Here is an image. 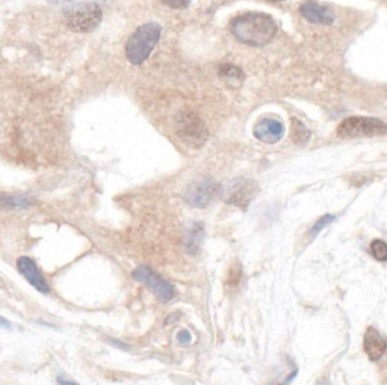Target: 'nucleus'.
Segmentation results:
<instances>
[{
    "label": "nucleus",
    "mask_w": 387,
    "mask_h": 385,
    "mask_svg": "<svg viewBox=\"0 0 387 385\" xmlns=\"http://www.w3.org/2000/svg\"><path fill=\"white\" fill-rule=\"evenodd\" d=\"M167 6L173 9H184L189 6L191 0H162Z\"/></svg>",
    "instance_id": "nucleus-19"
},
{
    "label": "nucleus",
    "mask_w": 387,
    "mask_h": 385,
    "mask_svg": "<svg viewBox=\"0 0 387 385\" xmlns=\"http://www.w3.org/2000/svg\"><path fill=\"white\" fill-rule=\"evenodd\" d=\"M32 204V199L25 196H13L4 199V204L8 207H25L27 204Z\"/></svg>",
    "instance_id": "nucleus-17"
},
{
    "label": "nucleus",
    "mask_w": 387,
    "mask_h": 385,
    "mask_svg": "<svg viewBox=\"0 0 387 385\" xmlns=\"http://www.w3.org/2000/svg\"><path fill=\"white\" fill-rule=\"evenodd\" d=\"M161 35V27L156 23H147L138 27L126 42V56L130 64L140 66L147 62L156 48Z\"/></svg>",
    "instance_id": "nucleus-2"
},
{
    "label": "nucleus",
    "mask_w": 387,
    "mask_h": 385,
    "mask_svg": "<svg viewBox=\"0 0 387 385\" xmlns=\"http://www.w3.org/2000/svg\"><path fill=\"white\" fill-rule=\"evenodd\" d=\"M177 340L182 346H187V344H191V335L188 332L187 330H182L178 335H177Z\"/></svg>",
    "instance_id": "nucleus-20"
},
{
    "label": "nucleus",
    "mask_w": 387,
    "mask_h": 385,
    "mask_svg": "<svg viewBox=\"0 0 387 385\" xmlns=\"http://www.w3.org/2000/svg\"><path fill=\"white\" fill-rule=\"evenodd\" d=\"M302 18L313 24L331 25L335 20L334 12L329 7L322 6L315 1H306L300 6Z\"/></svg>",
    "instance_id": "nucleus-11"
},
{
    "label": "nucleus",
    "mask_w": 387,
    "mask_h": 385,
    "mask_svg": "<svg viewBox=\"0 0 387 385\" xmlns=\"http://www.w3.org/2000/svg\"><path fill=\"white\" fill-rule=\"evenodd\" d=\"M230 29L237 40L252 47H263L270 43L278 32L272 16L265 13H246L233 18Z\"/></svg>",
    "instance_id": "nucleus-1"
},
{
    "label": "nucleus",
    "mask_w": 387,
    "mask_h": 385,
    "mask_svg": "<svg viewBox=\"0 0 387 385\" xmlns=\"http://www.w3.org/2000/svg\"><path fill=\"white\" fill-rule=\"evenodd\" d=\"M203 234H204V225L200 222L191 223V226L188 227L185 241L186 248L189 253L195 254L200 251Z\"/></svg>",
    "instance_id": "nucleus-13"
},
{
    "label": "nucleus",
    "mask_w": 387,
    "mask_h": 385,
    "mask_svg": "<svg viewBox=\"0 0 387 385\" xmlns=\"http://www.w3.org/2000/svg\"><path fill=\"white\" fill-rule=\"evenodd\" d=\"M57 381H58L59 384H71V383H74V381H72V379H66L62 377H59Z\"/></svg>",
    "instance_id": "nucleus-22"
},
{
    "label": "nucleus",
    "mask_w": 387,
    "mask_h": 385,
    "mask_svg": "<svg viewBox=\"0 0 387 385\" xmlns=\"http://www.w3.org/2000/svg\"><path fill=\"white\" fill-rule=\"evenodd\" d=\"M291 139L296 145L299 146H304L306 144L308 143L311 139V132L307 127L297 119V118H292L291 119Z\"/></svg>",
    "instance_id": "nucleus-14"
},
{
    "label": "nucleus",
    "mask_w": 387,
    "mask_h": 385,
    "mask_svg": "<svg viewBox=\"0 0 387 385\" xmlns=\"http://www.w3.org/2000/svg\"><path fill=\"white\" fill-rule=\"evenodd\" d=\"M334 220L335 217L333 216V215H325V216H322V218L313 226V228H311V235L315 237V235H317V234L322 231V228L326 227L327 225L331 224V223L334 222Z\"/></svg>",
    "instance_id": "nucleus-18"
},
{
    "label": "nucleus",
    "mask_w": 387,
    "mask_h": 385,
    "mask_svg": "<svg viewBox=\"0 0 387 385\" xmlns=\"http://www.w3.org/2000/svg\"><path fill=\"white\" fill-rule=\"evenodd\" d=\"M0 328H4V329H12V326L7 321L6 318L0 316Z\"/></svg>",
    "instance_id": "nucleus-21"
},
{
    "label": "nucleus",
    "mask_w": 387,
    "mask_h": 385,
    "mask_svg": "<svg viewBox=\"0 0 387 385\" xmlns=\"http://www.w3.org/2000/svg\"><path fill=\"white\" fill-rule=\"evenodd\" d=\"M48 1L51 4H59L62 3V1H71V0H48Z\"/></svg>",
    "instance_id": "nucleus-23"
},
{
    "label": "nucleus",
    "mask_w": 387,
    "mask_h": 385,
    "mask_svg": "<svg viewBox=\"0 0 387 385\" xmlns=\"http://www.w3.org/2000/svg\"><path fill=\"white\" fill-rule=\"evenodd\" d=\"M259 192V184L252 178H238L223 189V200L226 204L246 209Z\"/></svg>",
    "instance_id": "nucleus-6"
},
{
    "label": "nucleus",
    "mask_w": 387,
    "mask_h": 385,
    "mask_svg": "<svg viewBox=\"0 0 387 385\" xmlns=\"http://www.w3.org/2000/svg\"><path fill=\"white\" fill-rule=\"evenodd\" d=\"M18 272L23 274V277L32 285L36 290L42 294H48L50 292L49 285L44 279L41 272L39 270L36 263L32 259L27 257H22L18 261Z\"/></svg>",
    "instance_id": "nucleus-10"
},
{
    "label": "nucleus",
    "mask_w": 387,
    "mask_h": 385,
    "mask_svg": "<svg viewBox=\"0 0 387 385\" xmlns=\"http://www.w3.org/2000/svg\"><path fill=\"white\" fill-rule=\"evenodd\" d=\"M285 126L274 119H262L254 127V136L262 143L276 144L283 137Z\"/></svg>",
    "instance_id": "nucleus-9"
},
{
    "label": "nucleus",
    "mask_w": 387,
    "mask_h": 385,
    "mask_svg": "<svg viewBox=\"0 0 387 385\" xmlns=\"http://www.w3.org/2000/svg\"><path fill=\"white\" fill-rule=\"evenodd\" d=\"M62 21L73 32H92L102 21V10L97 3L75 4L64 9Z\"/></svg>",
    "instance_id": "nucleus-3"
},
{
    "label": "nucleus",
    "mask_w": 387,
    "mask_h": 385,
    "mask_svg": "<svg viewBox=\"0 0 387 385\" xmlns=\"http://www.w3.org/2000/svg\"><path fill=\"white\" fill-rule=\"evenodd\" d=\"M223 188L211 178L194 183L185 195L188 204L196 208H206L215 202V199L222 197Z\"/></svg>",
    "instance_id": "nucleus-7"
},
{
    "label": "nucleus",
    "mask_w": 387,
    "mask_h": 385,
    "mask_svg": "<svg viewBox=\"0 0 387 385\" xmlns=\"http://www.w3.org/2000/svg\"><path fill=\"white\" fill-rule=\"evenodd\" d=\"M387 344L375 328H368L364 337V349L370 360H379L386 351Z\"/></svg>",
    "instance_id": "nucleus-12"
},
{
    "label": "nucleus",
    "mask_w": 387,
    "mask_h": 385,
    "mask_svg": "<svg viewBox=\"0 0 387 385\" xmlns=\"http://www.w3.org/2000/svg\"><path fill=\"white\" fill-rule=\"evenodd\" d=\"M133 277L138 281L147 284V286L152 288L153 292L156 293L160 301L169 302L175 296V289H173L172 285L168 283L167 280L160 277L149 267H138L135 272H133Z\"/></svg>",
    "instance_id": "nucleus-8"
},
{
    "label": "nucleus",
    "mask_w": 387,
    "mask_h": 385,
    "mask_svg": "<svg viewBox=\"0 0 387 385\" xmlns=\"http://www.w3.org/2000/svg\"><path fill=\"white\" fill-rule=\"evenodd\" d=\"M370 251L373 253L374 258L379 261H386L387 260V244L381 239H375L370 245Z\"/></svg>",
    "instance_id": "nucleus-16"
},
{
    "label": "nucleus",
    "mask_w": 387,
    "mask_h": 385,
    "mask_svg": "<svg viewBox=\"0 0 387 385\" xmlns=\"http://www.w3.org/2000/svg\"><path fill=\"white\" fill-rule=\"evenodd\" d=\"M219 73H220V76L222 78L226 79V83L237 84V86H239L245 78L243 70L235 66V64H223L220 67V70H219Z\"/></svg>",
    "instance_id": "nucleus-15"
},
{
    "label": "nucleus",
    "mask_w": 387,
    "mask_h": 385,
    "mask_svg": "<svg viewBox=\"0 0 387 385\" xmlns=\"http://www.w3.org/2000/svg\"><path fill=\"white\" fill-rule=\"evenodd\" d=\"M176 127L180 139L194 148L202 147L208 140V127L196 112L191 110L182 111L177 117Z\"/></svg>",
    "instance_id": "nucleus-4"
},
{
    "label": "nucleus",
    "mask_w": 387,
    "mask_h": 385,
    "mask_svg": "<svg viewBox=\"0 0 387 385\" xmlns=\"http://www.w3.org/2000/svg\"><path fill=\"white\" fill-rule=\"evenodd\" d=\"M386 132V125L375 118H346L337 127V134L341 138L374 137Z\"/></svg>",
    "instance_id": "nucleus-5"
},
{
    "label": "nucleus",
    "mask_w": 387,
    "mask_h": 385,
    "mask_svg": "<svg viewBox=\"0 0 387 385\" xmlns=\"http://www.w3.org/2000/svg\"><path fill=\"white\" fill-rule=\"evenodd\" d=\"M269 1H272V3H276V1H282V0H269Z\"/></svg>",
    "instance_id": "nucleus-24"
}]
</instances>
